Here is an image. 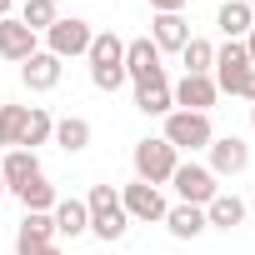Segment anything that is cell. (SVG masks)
Listing matches in <instances>:
<instances>
[{
    "mask_svg": "<svg viewBox=\"0 0 255 255\" xmlns=\"http://www.w3.org/2000/svg\"><path fill=\"white\" fill-rule=\"evenodd\" d=\"M180 60H185V75H210V65H215V45L200 40V35H190L185 50H180Z\"/></svg>",
    "mask_w": 255,
    "mask_h": 255,
    "instance_id": "cell-24",
    "label": "cell"
},
{
    "mask_svg": "<svg viewBox=\"0 0 255 255\" xmlns=\"http://www.w3.org/2000/svg\"><path fill=\"white\" fill-rule=\"evenodd\" d=\"M60 65H65V60H55L50 50H35V55L20 65L25 90H55V85H60Z\"/></svg>",
    "mask_w": 255,
    "mask_h": 255,
    "instance_id": "cell-13",
    "label": "cell"
},
{
    "mask_svg": "<svg viewBox=\"0 0 255 255\" xmlns=\"http://www.w3.org/2000/svg\"><path fill=\"white\" fill-rule=\"evenodd\" d=\"M90 40H95V30H90V20H80V15H60V20L45 30V50H50L55 60L85 55V50H90Z\"/></svg>",
    "mask_w": 255,
    "mask_h": 255,
    "instance_id": "cell-3",
    "label": "cell"
},
{
    "mask_svg": "<svg viewBox=\"0 0 255 255\" xmlns=\"http://www.w3.org/2000/svg\"><path fill=\"white\" fill-rule=\"evenodd\" d=\"M125 80H135V85H145V80H165V65H160V50L150 45V35H140V40H130L125 45Z\"/></svg>",
    "mask_w": 255,
    "mask_h": 255,
    "instance_id": "cell-7",
    "label": "cell"
},
{
    "mask_svg": "<svg viewBox=\"0 0 255 255\" xmlns=\"http://www.w3.org/2000/svg\"><path fill=\"white\" fill-rule=\"evenodd\" d=\"M90 80H95V90H110V95H115V90L125 85V65H95Z\"/></svg>",
    "mask_w": 255,
    "mask_h": 255,
    "instance_id": "cell-28",
    "label": "cell"
},
{
    "mask_svg": "<svg viewBox=\"0 0 255 255\" xmlns=\"http://www.w3.org/2000/svg\"><path fill=\"white\" fill-rule=\"evenodd\" d=\"M165 225H170V235H175V240H195L200 230H210L200 205H170V210H165Z\"/></svg>",
    "mask_w": 255,
    "mask_h": 255,
    "instance_id": "cell-20",
    "label": "cell"
},
{
    "mask_svg": "<svg viewBox=\"0 0 255 255\" xmlns=\"http://www.w3.org/2000/svg\"><path fill=\"white\" fill-rule=\"evenodd\" d=\"M210 175L220 180V175H240L245 165H250V145L240 140V135H215L210 145Z\"/></svg>",
    "mask_w": 255,
    "mask_h": 255,
    "instance_id": "cell-10",
    "label": "cell"
},
{
    "mask_svg": "<svg viewBox=\"0 0 255 255\" xmlns=\"http://www.w3.org/2000/svg\"><path fill=\"white\" fill-rule=\"evenodd\" d=\"M185 5H190V0H150V10H155V15H180Z\"/></svg>",
    "mask_w": 255,
    "mask_h": 255,
    "instance_id": "cell-29",
    "label": "cell"
},
{
    "mask_svg": "<svg viewBox=\"0 0 255 255\" xmlns=\"http://www.w3.org/2000/svg\"><path fill=\"white\" fill-rule=\"evenodd\" d=\"M5 15H10V0H0V20H5Z\"/></svg>",
    "mask_w": 255,
    "mask_h": 255,
    "instance_id": "cell-32",
    "label": "cell"
},
{
    "mask_svg": "<svg viewBox=\"0 0 255 255\" xmlns=\"http://www.w3.org/2000/svg\"><path fill=\"white\" fill-rule=\"evenodd\" d=\"M0 195H5V180H0Z\"/></svg>",
    "mask_w": 255,
    "mask_h": 255,
    "instance_id": "cell-36",
    "label": "cell"
},
{
    "mask_svg": "<svg viewBox=\"0 0 255 255\" xmlns=\"http://www.w3.org/2000/svg\"><path fill=\"white\" fill-rule=\"evenodd\" d=\"M40 175V160H35V150H10L5 155V165H0V180H5V190L15 195L25 180H35Z\"/></svg>",
    "mask_w": 255,
    "mask_h": 255,
    "instance_id": "cell-16",
    "label": "cell"
},
{
    "mask_svg": "<svg viewBox=\"0 0 255 255\" xmlns=\"http://www.w3.org/2000/svg\"><path fill=\"white\" fill-rule=\"evenodd\" d=\"M215 25H220V35H225V40H245V35H250V25H255V15H250L245 0H225V5L215 10Z\"/></svg>",
    "mask_w": 255,
    "mask_h": 255,
    "instance_id": "cell-15",
    "label": "cell"
},
{
    "mask_svg": "<svg viewBox=\"0 0 255 255\" xmlns=\"http://www.w3.org/2000/svg\"><path fill=\"white\" fill-rule=\"evenodd\" d=\"M35 50H40V35H35L30 25H20V15H5V20H0V60L25 65Z\"/></svg>",
    "mask_w": 255,
    "mask_h": 255,
    "instance_id": "cell-8",
    "label": "cell"
},
{
    "mask_svg": "<svg viewBox=\"0 0 255 255\" xmlns=\"http://www.w3.org/2000/svg\"><path fill=\"white\" fill-rule=\"evenodd\" d=\"M170 185H175V195H180V205H210L215 195H220V180L210 175V165H195V160H185V165H175V175H170Z\"/></svg>",
    "mask_w": 255,
    "mask_h": 255,
    "instance_id": "cell-4",
    "label": "cell"
},
{
    "mask_svg": "<svg viewBox=\"0 0 255 255\" xmlns=\"http://www.w3.org/2000/svg\"><path fill=\"white\" fill-rule=\"evenodd\" d=\"M50 220H55V235H70V240L90 230V210H85V200H55Z\"/></svg>",
    "mask_w": 255,
    "mask_h": 255,
    "instance_id": "cell-18",
    "label": "cell"
},
{
    "mask_svg": "<svg viewBox=\"0 0 255 255\" xmlns=\"http://www.w3.org/2000/svg\"><path fill=\"white\" fill-rule=\"evenodd\" d=\"M165 140H170L175 150H205V145L215 140L210 115H195V110H170V115H165Z\"/></svg>",
    "mask_w": 255,
    "mask_h": 255,
    "instance_id": "cell-5",
    "label": "cell"
},
{
    "mask_svg": "<svg viewBox=\"0 0 255 255\" xmlns=\"http://www.w3.org/2000/svg\"><path fill=\"white\" fill-rule=\"evenodd\" d=\"M120 205H125V215H130V220H145V225H150V220H165V210H170L165 195H160L155 185H145V180L125 185V190H120Z\"/></svg>",
    "mask_w": 255,
    "mask_h": 255,
    "instance_id": "cell-9",
    "label": "cell"
},
{
    "mask_svg": "<svg viewBox=\"0 0 255 255\" xmlns=\"http://www.w3.org/2000/svg\"><path fill=\"white\" fill-rule=\"evenodd\" d=\"M20 130H25V105H0V145L20 150Z\"/></svg>",
    "mask_w": 255,
    "mask_h": 255,
    "instance_id": "cell-27",
    "label": "cell"
},
{
    "mask_svg": "<svg viewBox=\"0 0 255 255\" xmlns=\"http://www.w3.org/2000/svg\"><path fill=\"white\" fill-rule=\"evenodd\" d=\"M45 245H55V220L50 210H25L20 230H15V255H40Z\"/></svg>",
    "mask_w": 255,
    "mask_h": 255,
    "instance_id": "cell-11",
    "label": "cell"
},
{
    "mask_svg": "<svg viewBox=\"0 0 255 255\" xmlns=\"http://www.w3.org/2000/svg\"><path fill=\"white\" fill-rule=\"evenodd\" d=\"M240 45H245V55H250V65H255V25H250V35H245Z\"/></svg>",
    "mask_w": 255,
    "mask_h": 255,
    "instance_id": "cell-31",
    "label": "cell"
},
{
    "mask_svg": "<svg viewBox=\"0 0 255 255\" xmlns=\"http://www.w3.org/2000/svg\"><path fill=\"white\" fill-rule=\"evenodd\" d=\"M135 105H140L145 115H170V110H175L170 80H145V85H135Z\"/></svg>",
    "mask_w": 255,
    "mask_h": 255,
    "instance_id": "cell-21",
    "label": "cell"
},
{
    "mask_svg": "<svg viewBox=\"0 0 255 255\" xmlns=\"http://www.w3.org/2000/svg\"><path fill=\"white\" fill-rule=\"evenodd\" d=\"M15 200H20L25 210H55V200H60V195H55V185H50L45 175H35V180H25V185L15 190Z\"/></svg>",
    "mask_w": 255,
    "mask_h": 255,
    "instance_id": "cell-23",
    "label": "cell"
},
{
    "mask_svg": "<svg viewBox=\"0 0 255 255\" xmlns=\"http://www.w3.org/2000/svg\"><path fill=\"white\" fill-rule=\"evenodd\" d=\"M240 95H245V100L255 105V65H250V75H245V85H240Z\"/></svg>",
    "mask_w": 255,
    "mask_h": 255,
    "instance_id": "cell-30",
    "label": "cell"
},
{
    "mask_svg": "<svg viewBox=\"0 0 255 255\" xmlns=\"http://www.w3.org/2000/svg\"><path fill=\"white\" fill-rule=\"evenodd\" d=\"M245 75H250V55H245V45H240V40H225V45L215 50V65H210V80H215V90H225V95H240Z\"/></svg>",
    "mask_w": 255,
    "mask_h": 255,
    "instance_id": "cell-6",
    "label": "cell"
},
{
    "mask_svg": "<svg viewBox=\"0 0 255 255\" xmlns=\"http://www.w3.org/2000/svg\"><path fill=\"white\" fill-rule=\"evenodd\" d=\"M50 140H55L60 150H70V155L85 150V145H90V120H85V115H65V120H55V135H50Z\"/></svg>",
    "mask_w": 255,
    "mask_h": 255,
    "instance_id": "cell-22",
    "label": "cell"
},
{
    "mask_svg": "<svg viewBox=\"0 0 255 255\" xmlns=\"http://www.w3.org/2000/svg\"><path fill=\"white\" fill-rule=\"evenodd\" d=\"M55 20H60L55 0H25V10H20V25H30L35 35H45V30H50Z\"/></svg>",
    "mask_w": 255,
    "mask_h": 255,
    "instance_id": "cell-26",
    "label": "cell"
},
{
    "mask_svg": "<svg viewBox=\"0 0 255 255\" xmlns=\"http://www.w3.org/2000/svg\"><path fill=\"white\" fill-rule=\"evenodd\" d=\"M85 55H90V70H95V65H120V60H125V40L105 30V35H95V40H90V50H85Z\"/></svg>",
    "mask_w": 255,
    "mask_h": 255,
    "instance_id": "cell-25",
    "label": "cell"
},
{
    "mask_svg": "<svg viewBox=\"0 0 255 255\" xmlns=\"http://www.w3.org/2000/svg\"><path fill=\"white\" fill-rule=\"evenodd\" d=\"M245 5H250V15H255V0H245Z\"/></svg>",
    "mask_w": 255,
    "mask_h": 255,
    "instance_id": "cell-34",
    "label": "cell"
},
{
    "mask_svg": "<svg viewBox=\"0 0 255 255\" xmlns=\"http://www.w3.org/2000/svg\"><path fill=\"white\" fill-rule=\"evenodd\" d=\"M40 255H60V250H55V245H45V250H40Z\"/></svg>",
    "mask_w": 255,
    "mask_h": 255,
    "instance_id": "cell-33",
    "label": "cell"
},
{
    "mask_svg": "<svg viewBox=\"0 0 255 255\" xmlns=\"http://www.w3.org/2000/svg\"><path fill=\"white\" fill-rule=\"evenodd\" d=\"M190 40V20L185 15H155L150 20V45L155 50H185Z\"/></svg>",
    "mask_w": 255,
    "mask_h": 255,
    "instance_id": "cell-14",
    "label": "cell"
},
{
    "mask_svg": "<svg viewBox=\"0 0 255 255\" xmlns=\"http://www.w3.org/2000/svg\"><path fill=\"white\" fill-rule=\"evenodd\" d=\"M250 125H255V105H250Z\"/></svg>",
    "mask_w": 255,
    "mask_h": 255,
    "instance_id": "cell-35",
    "label": "cell"
},
{
    "mask_svg": "<svg viewBox=\"0 0 255 255\" xmlns=\"http://www.w3.org/2000/svg\"><path fill=\"white\" fill-rule=\"evenodd\" d=\"M240 220H245V200L230 195V190H220V195L205 205V225H215V230H235Z\"/></svg>",
    "mask_w": 255,
    "mask_h": 255,
    "instance_id": "cell-17",
    "label": "cell"
},
{
    "mask_svg": "<svg viewBox=\"0 0 255 255\" xmlns=\"http://www.w3.org/2000/svg\"><path fill=\"white\" fill-rule=\"evenodd\" d=\"M135 180H145V185H170V175H175V165H180V150L165 140V135H145V140H135Z\"/></svg>",
    "mask_w": 255,
    "mask_h": 255,
    "instance_id": "cell-2",
    "label": "cell"
},
{
    "mask_svg": "<svg viewBox=\"0 0 255 255\" xmlns=\"http://www.w3.org/2000/svg\"><path fill=\"white\" fill-rule=\"evenodd\" d=\"M85 210H90V235L105 240V245L130 230V215H125V205H120V190H110V185H90Z\"/></svg>",
    "mask_w": 255,
    "mask_h": 255,
    "instance_id": "cell-1",
    "label": "cell"
},
{
    "mask_svg": "<svg viewBox=\"0 0 255 255\" xmlns=\"http://www.w3.org/2000/svg\"><path fill=\"white\" fill-rule=\"evenodd\" d=\"M55 135V115L45 105H30L25 110V130H20V150H35V145H50Z\"/></svg>",
    "mask_w": 255,
    "mask_h": 255,
    "instance_id": "cell-19",
    "label": "cell"
},
{
    "mask_svg": "<svg viewBox=\"0 0 255 255\" xmlns=\"http://www.w3.org/2000/svg\"><path fill=\"white\" fill-rule=\"evenodd\" d=\"M170 95H175L180 110H195V115H210V105L220 100L210 75H180V85H170Z\"/></svg>",
    "mask_w": 255,
    "mask_h": 255,
    "instance_id": "cell-12",
    "label": "cell"
}]
</instances>
